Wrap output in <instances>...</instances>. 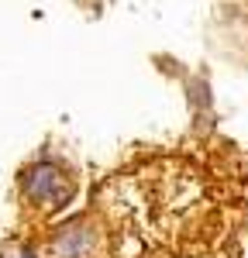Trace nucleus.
I'll return each instance as SVG.
<instances>
[{
	"label": "nucleus",
	"instance_id": "f03ea898",
	"mask_svg": "<svg viewBox=\"0 0 248 258\" xmlns=\"http://www.w3.org/2000/svg\"><path fill=\"white\" fill-rule=\"evenodd\" d=\"M21 258H35V255H21Z\"/></svg>",
	"mask_w": 248,
	"mask_h": 258
},
{
	"label": "nucleus",
	"instance_id": "f257e3e1",
	"mask_svg": "<svg viewBox=\"0 0 248 258\" xmlns=\"http://www.w3.org/2000/svg\"><path fill=\"white\" fill-rule=\"evenodd\" d=\"M59 186H62V176L52 165H38V169H31L28 179H24V193L31 200H55V189Z\"/></svg>",
	"mask_w": 248,
	"mask_h": 258
}]
</instances>
